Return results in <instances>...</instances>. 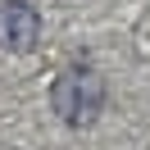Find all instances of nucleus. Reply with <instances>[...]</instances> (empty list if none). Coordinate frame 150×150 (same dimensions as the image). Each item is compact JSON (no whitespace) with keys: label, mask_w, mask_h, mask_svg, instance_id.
Instances as JSON below:
<instances>
[{"label":"nucleus","mask_w":150,"mask_h":150,"mask_svg":"<svg viewBox=\"0 0 150 150\" xmlns=\"http://www.w3.org/2000/svg\"><path fill=\"white\" fill-rule=\"evenodd\" d=\"M41 37V14L28 0H0V50L28 55Z\"/></svg>","instance_id":"obj_2"},{"label":"nucleus","mask_w":150,"mask_h":150,"mask_svg":"<svg viewBox=\"0 0 150 150\" xmlns=\"http://www.w3.org/2000/svg\"><path fill=\"white\" fill-rule=\"evenodd\" d=\"M55 114L68 127H91L105 109V82L91 64H73L68 73L55 77V96H50Z\"/></svg>","instance_id":"obj_1"}]
</instances>
